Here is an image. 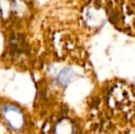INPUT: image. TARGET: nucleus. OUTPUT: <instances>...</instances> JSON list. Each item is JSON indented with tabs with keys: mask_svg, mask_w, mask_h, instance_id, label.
<instances>
[{
	"mask_svg": "<svg viewBox=\"0 0 135 134\" xmlns=\"http://www.w3.org/2000/svg\"><path fill=\"white\" fill-rule=\"evenodd\" d=\"M73 76H74V73L71 69H64L60 73V75H59L58 79L61 84L67 85L73 79Z\"/></svg>",
	"mask_w": 135,
	"mask_h": 134,
	"instance_id": "1",
	"label": "nucleus"
}]
</instances>
